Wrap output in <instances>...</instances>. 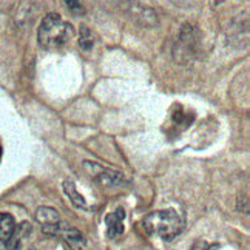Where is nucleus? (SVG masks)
Returning a JSON list of instances; mask_svg holds the SVG:
<instances>
[{
    "instance_id": "obj_1",
    "label": "nucleus",
    "mask_w": 250,
    "mask_h": 250,
    "mask_svg": "<svg viewBox=\"0 0 250 250\" xmlns=\"http://www.w3.org/2000/svg\"><path fill=\"white\" fill-rule=\"evenodd\" d=\"M142 226L148 235L161 238L164 241H171L184 230L186 219L178 210L164 208L148 213L142 219Z\"/></svg>"
},
{
    "instance_id": "obj_2",
    "label": "nucleus",
    "mask_w": 250,
    "mask_h": 250,
    "mask_svg": "<svg viewBox=\"0 0 250 250\" xmlns=\"http://www.w3.org/2000/svg\"><path fill=\"white\" fill-rule=\"evenodd\" d=\"M71 34V25L66 23L59 14L50 13L41 22L39 31H37V39H39L42 48L54 50V48H59L63 43H66Z\"/></svg>"
},
{
    "instance_id": "obj_3",
    "label": "nucleus",
    "mask_w": 250,
    "mask_h": 250,
    "mask_svg": "<svg viewBox=\"0 0 250 250\" xmlns=\"http://www.w3.org/2000/svg\"><path fill=\"white\" fill-rule=\"evenodd\" d=\"M201 53V33L193 25L181 28L178 41L173 48V57L179 65H191Z\"/></svg>"
},
{
    "instance_id": "obj_4",
    "label": "nucleus",
    "mask_w": 250,
    "mask_h": 250,
    "mask_svg": "<svg viewBox=\"0 0 250 250\" xmlns=\"http://www.w3.org/2000/svg\"><path fill=\"white\" fill-rule=\"evenodd\" d=\"M83 166L86 168V171L90 173L91 178L99 182L101 186H105V187H114V186H122V184H127V179L119 171H114V170H110V168H105L99 164H96V162H91V161H85Z\"/></svg>"
},
{
    "instance_id": "obj_5",
    "label": "nucleus",
    "mask_w": 250,
    "mask_h": 250,
    "mask_svg": "<svg viewBox=\"0 0 250 250\" xmlns=\"http://www.w3.org/2000/svg\"><path fill=\"white\" fill-rule=\"evenodd\" d=\"M124 13L142 26L151 28L158 25V14L155 9L144 6L138 2H133V0H128V2L124 3Z\"/></svg>"
},
{
    "instance_id": "obj_6",
    "label": "nucleus",
    "mask_w": 250,
    "mask_h": 250,
    "mask_svg": "<svg viewBox=\"0 0 250 250\" xmlns=\"http://www.w3.org/2000/svg\"><path fill=\"white\" fill-rule=\"evenodd\" d=\"M36 221L39 223L42 233L46 236H56L59 226L62 224V218L53 207H39L36 211Z\"/></svg>"
},
{
    "instance_id": "obj_7",
    "label": "nucleus",
    "mask_w": 250,
    "mask_h": 250,
    "mask_svg": "<svg viewBox=\"0 0 250 250\" xmlns=\"http://www.w3.org/2000/svg\"><path fill=\"white\" fill-rule=\"evenodd\" d=\"M56 236H61L65 241V244L71 250H90L86 238L79 232L78 229L66 224L65 221H62V224L59 226V230H57Z\"/></svg>"
},
{
    "instance_id": "obj_8",
    "label": "nucleus",
    "mask_w": 250,
    "mask_h": 250,
    "mask_svg": "<svg viewBox=\"0 0 250 250\" xmlns=\"http://www.w3.org/2000/svg\"><path fill=\"white\" fill-rule=\"evenodd\" d=\"M124 221H125V211L118 208L105 216V226H107V236L110 239L118 238L124 233Z\"/></svg>"
},
{
    "instance_id": "obj_9",
    "label": "nucleus",
    "mask_w": 250,
    "mask_h": 250,
    "mask_svg": "<svg viewBox=\"0 0 250 250\" xmlns=\"http://www.w3.org/2000/svg\"><path fill=\"white\" fill-rule=\"evenodd\" d=\"M16 230V221L9 213H0V250H8Z\"/></svg>"
},
{
    "instance_id": "obj_10",
    "label": "nucleus",
    "mask_w": 250,
    "mask_h": 250,
    "mask_svg": "<svg viewBox=\"0 0 250 250\" xmlns=\"http://www.w3.org/2000/svg\"><path fill=\"white\" fill-rule=\"evenodd\" d=\"M63 191H65V195L70 198L71 204L74 207H78V208H86V201H85V198L78 191V188H76L74 182L71 179H65L63 181Z\"/></svg>"
},
{
    "instance_id": "obj_11",
    "label": "nucleus",
    "mask_w": 250,
    "mask_h": 250,
    "mask_svg": "<svg viewBox=\"0 0 250 250\" xmlns=\"http://www.w3.org/2000/svg\"><path fill=\"white\" fill-rule=\"evenodd\" d=\"M79 45L83 48V50H86V51H90L91 48H93V45H94V36H93V33H91L86 26H82V28H81Z\"/></svg>"
},
{
    "instance_id": "obj_12",
    "label": "nucleus",
    "mask_w": 250,
    "mask_h": 250,
    "mask_svg": "<svg viewBox=\"0 0 250 250\" xmlns=\"http://www.w3.org/2000/svg\"><path fill=\"white\" fill-rule=\"evenodd\" d=\"M66 6H68L74 14H79L82 11V3L81 0H65Z\"/></svg>"
},
{
    "instance_id": "obj_13",
    "label": "nucleus",
    "mask_w": 250,
    "mask_h": 250,
    "mask_svg": "<svg viewBox=\"0 0 250 250\" xmlns=\"http://www.w3.org/2000/svg\"><path fill=\"white\" fill-rule=\"evenodd\" d=\"M190 250H211V246L207 241H204V239H199V241H196L190 247Z\"/></svg>"
},
{
    "instance_id": "obj_14",
    "label": "nucleus",
    "mask_w": 250,
    "mask_h": 250,
    "mask_svg": "<svg viewBox=\"0 0 250 250\" xmlns=\"http://www.w3.org/2000/svg\"><path fill=\"white\" fill-rule=\"evenodd\" d=\"M224 2V0H211V5H213V6H216V5H221V3H223Z\"/></svg>"
},
{
    "instance_id": "obj_15",
    "label": "nucleus",
    "mask_w": 250,
    "mask_h": 250,
    "mask_svg": "<svg viewBox=\"0 0 250 250\" xmlns=\"http://www.w3.org/2000/svg\"><path fill=\"white\" fill-rule=\"evenodd\" d=\"M0 153H2V147H0Z\"/></svg>"
}]
</instances>
